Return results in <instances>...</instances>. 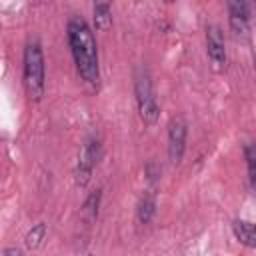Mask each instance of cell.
<instances>
[{"label": "cell", "instance_id": "obj_10", "mask_svg": "<svg viewBox=\"0 0 256 256\" xmlns=\"http://www.w3.org/2000/svg\"><path fill=\"white\" fill-rule=\"evenodd\" d=\"M94 24L98 30H108L112 26V10L108 2L94 4Z\"/></svg>", "mask_w": 256, "mask_h": 256}, {"label": "cell", "instance_id": "obj_6", "mask_svg": "<svg viewBox=\"0 0 256 256\" xmlns=\"http://www.w3.org/2000/svg\"><path fill=\"white\" fill-rule=\"evenodd\" d=\"M206 50H208V58L212 62V68L216 72H220L226 66V46H224L222 30L216 24H210L206 28Z\"/></svg>", "mask_w": 256, "mask_h": 256}, {"label": "cell", "instance_id": "obj_9", "mask_svg": "<svg viewBox=\"0 0 256 256\" xmlns=\"http://www.w3.org/2000/svg\"><path fill=\"white\" fill-rule=\"evenodd\" d=\"M154 212H156V198H154V194H144L142 198H140V202H138V208H136V216H138V222L140 224H148L150 222V218L154 216Z\"/></svg>", "mask_w": 256, "mask_h": 256}, {"label": "cell", "instance_id": "obj_2", "mask_svg": "<svg viewBox=\"0 0 256 256\" xmlns=\"http://www.w3.org/2000/svg\"><path fill=\"white\" fill-rule=\"evenodd\" d=\"M24 88L32 100L44 94V54L38 42H30L24 50Z\"/></svg>", "mask_w": 256, "mask_h": 256}, {"label": "cell", "instance_id": "obj_7", "mask_svg": "<svg viewBox=\"0 0 256 256\" xmlns=\"http://www.w3.org/2000/svg\"><path fill=\"white\" fill-rule=\"evenodd\" d=\"M248 20H250V4L244 0H232L228 2V22L236 36L248 34Z\"/></svg>", "mask_w": 256, "mask_h": 256}, {"label": "cell", "instance_id": "obj_8", "mask_svg": "<svg viewBox=\"0 0 256 256\" xmlns=\"http://www.w3.org/2000/svg\"><path fill=\"white\" fill-rule=\"evenodd\" d=\"M232 230H234V236L248 248H254L256 246V234H254V224L250 220H234L232 222Z\"/></svg>", "mask_w": 256, "mask_h": 256}, {"label": "cell", "instance_id": "obj_4", "mask_svg": "<svg viewBox=\"0 0 256 256\" xmlns=\"http://www.w3.org/2000/svg\"><path fill=\"white\" fill-rule=\"evenodd\" d=\"M100 158V142L90 136L86 138L82 150H80V156H78V164H76V184L78 186H86L90 176H92V168L96 166Z\"/></svg>", "mask_w": 256, "mask_h": 256}, {"label": "cell", "instance_id": "obj_5", "mask_svg": "<svg viewBox=\"0 0 256 256\" xmlns=\"http://www.w3.org/2000/svg\"><path fill=\"white\" fill-rule=\"evenodd\" d=\"M186 134L188 126L182 116H174L168 124V158L172 164H178L186 150Z\"/></svg>", "mask_w": 256, "mask_h": 256}, {"label": "cell", "instance_id": "obj_14", "mask_svg": "<svg viewBox=\"0 0 256 256\" xmlns=\"http://www.w3.org/2000/svg\"><path fill=\"white\" fill-rule=\"evenodd\" d=\"M4 256H22V252L18 248H6L4 250Z\"/></svg>", "mask_w": 256, "mask_h": 256}, {"label": "cell", "instance_id": "obj_13", "mask_svg": "<svg viewBox=\"0 0 256 256\" xmlns=\"http://www.w3.org/2000/svg\"><path fill=\"white\" fill-rule=\"evenodd\" d=\"M244 154H246V164H248V178H250V184L254 186V180H256V168H254V146L252 144H246L244 146Z\"/></svg>", "mask_w": 256, "mask_h": 256}, {"label": "cell", "instance_id": "obj_11", "mask_svg": "<svg viewBox=\"0 0 256 256\" xmlns=\"http://www.w3.org/2000/svg\"><path fill=\"white\" fill-rule=\"evenodd\" d=\"M44 236H46V224L44 222H38L28 234H26V248H30V250H34V248H38L40 244H42V240H44Z\"/></svg>", "mask_w": 256, "mask_h": 256}, {"label": "cell", "instance_id": "obj_12", "mask_svg": "<svg viewBox=\"0 0 256 256\" xmlns=\"http://www.w3.org/2000/svg\"><path fill=\"white\" fill-rule=\"evenodd\" d=\"M98 204H100V190H94L88 194L86 202H84V214L88 216V220H94L98 214Z\"/></svg>", "mask_w": 256, "mask_h": 256}, {"label": "cell", "instance_id": "obj_3", "mask_svg": "<svg viewBox=\"0 0 256 256\" xmlns=\"http://www.w3.org/2000/svg\"><path fill=\"white\" fill-rule=\"evenodd\" d=\"M134 94H136V104H138L140 118L146 124H154L156 118H158V104H156V98H154L150 74H148V70L144 66L136 68V74H134Z\"/></svg>", "mask_w": 256, "mask_h": 256}, {"label": "cell", "instance_id": "obj_1", "mask_svg": "<svg viewBox=\"0 0 256 256\" xmlns=\"http://www.w3.org/2000/svg\"><path fill=\"white\" fill-rule=\"evenodd\" d=\"M66 36H68V44H70V50H72L78 74L88 84H92V86L98 84L100 68H98L96 40H94L92 30L84 22V18L72 16L68 20V26H66Z\"/></svg>", "mask_w": 256, "mask_h": 256}]
</instances>
